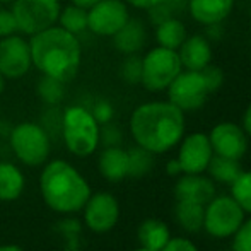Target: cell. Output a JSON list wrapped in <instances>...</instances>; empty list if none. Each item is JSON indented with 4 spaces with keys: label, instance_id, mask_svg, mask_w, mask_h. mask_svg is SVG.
Instances as JSON below:
<instances>
[{
    "label": "cell",
    "instance_id": "2",
    "mask_svg": "<svg viewBox=\"0 0 251 251\" xmlns=\"http://www.w3.org/2000/svg\"><path fill=\"white\" fill-rule=\"evenodd\" d=\"M33 69L67 84L75 79L82 65V45L58 24L29 38Z\"/></svg>",
    "mask_w": 251,
    "mask_h": 251
},
{
    "label": "cell",
    "instance_id": "13",
    "mask_svg": "<svg viewBox=\"0 0 251 251\" xmlns=\"http://www.w3.org/2000/svg\"><path fill=\"white\" fill-rule=\"evenodd\" d=\"M214 151L207 133L195 132L183 137L179 140L178 162L181 166L183 175H201L207 171Z\"/></svg>",
    "mask_w": 251,
    "mask_h": 251
},
{
    "label": "cell",
    "instance_id": "45",
    "mask_svg": "<svg viewBox=\"0 0 251 251\" xmlns=\"http://www.w3.org/2000/svg\"><path fill=\"white\" fill-rule=\"evenodd\" d=\"M14 0H0V5H10Z\"/></svg>",
    "mask_w": 251,
    "mask_h": 251
},
{
    "label": "cell",
    "instance_id": "47",
    "mask_svg": "<svg viewBox=\"0 0 251 251\" xmlns=\"http://www.w3.org/2000/svg\"><path fill=\"white\" fill-rule=\"evenodd\" d=\"M250 26H251V12H250Z\"/></svg>",
    "mask_w": 251,
    "mask_h": 251
},
{
    "label": "cell",
    "instance_id": "32",
    "mask_svg": "<svg viewBox=\"0 0 251 251\" xmlns=\"http://www.w3.org/2000/svg\"><path fill=\"white\" fill-rule=\"evenodd\" d=\"M200 72H201V75H203L210 93H215V91L221 89V86L224 84V72H222L221 67L212 65L210 63V65H207L205 69H201Z\"/></svg>",
    "mask_w": 251,
    "mask_h": 251
},
{
    "label": "cell",
    "instance_id": "1",
    "mask_svg": "<svg viewBox=\"0 0 251 251\" xmlns=\"http://www.w3.org/2000/svg\"><path fill=\"white\" fill-rule=\"evenodd\" d=\"M128 125L135 146L164 154L185 137V113L169 101L142 102L132 111Z\"/></svg>",
    "mask_w": 251,
    "mask_h": 251
},
{
    "label": "cell",
    "instance_id": "19",
    "mask_svg": "<svg viewBox=\"0 0 251 251\" xmlns=\"http://www.w3.org/2000/svg\"><path fill=\"white\" fill-rule=\"evenodd\" d=\"M113 47L116 48L122 55H135L144 48L147 41L146 26L140 19L130 17L128 23L111 38Z\"/></svg>",
    "mask_w": 251,
    "mask_h": 251
},
{
    "label": "cell",
    "instance_id": "41",
    "mask_svg": "<svg viewBox=\"0 0 251 251\" xmlns=\"http://www.w3.org/2000/svg\"><path fill=\"white\" fill-rule=\"evenodd\" d=\"M166 2L169 3V7H171L173 10H179V9H183V7H186L188 0H166Z\"/></svg>",
    "mask_w": 251,
    "mask_h": 251
},
{
    "label": "cell",
    "instance_id": "6",
    "mask_svg": "<svg viewBox=\"0 0 251 251\" xmlns=\"http://www.w3.org/2000/svg\"><path fill=\"white\" fill-rule=\"evenodd\" d=\"M183 70L176 50L164 47L151 48L142 56V79L140 84L151 93H162Z\"/></svg>",
    "mask_w": 251,
    "mask_h": 251
},
{
    "label": "cell",
    "instance_id": "39",
    "mask_svg": "<svg viewBox=\"0 0 251 251\" xmlns=\"http://www.w3.org/2000/svg\"><path fill=\"white\" fill-rule=\"evenodd\" d=\"M166 173H168L169 176H178L181 175V166H179L178 159H171V161L166 164Z\"/></svg>",
    "mask_w": 251,
    "mask_h": 251
},
{
    "label": "cell",
    "instance_id": "3",
    "mask_svg": "<svg viewBox=\"0 0 251 251\" xmlns=\"http://www.w3.org/2000/svg\"><path fill=\"white\" fill-rule=\"evenodd\" d=\"M40 192L48 208L56 214L70 215L84 208L91 197V186L74 164L65 159H53L43 164Z\"/></svg>",
    "mask_w": 251,
    "mask_h": 251
},
{
    "label": "cell",
    "instance_id": "5",
    "mask_svg": "<svg viewBox=\"0 0 251 251\" xmlns=\"http://www.w3.org/2000/svg\"><path fill=\"white\" fill-rule=\"evenodd\" d=\"M9 146L23 164L38 168L50 157L51 137L41 123L21 122L10 128Z\"/></svg>",
    "mask_w": 251,
    "mask_h": 251
},
{
    "label": "cell",
    "instance_id": "14",
    "mask_svg": "<svg viewBox=\"0 0 251 251\" xmlns=\"http://www.w3.org/2000/svg\"><path fill=\"white\" fill-rule=\"evenodd\" d=\"M208 140L214 154L229 159H239L248 151V135L245 128L238 123L222 122L217 123L208 133Z\"/></svg>",
    "mask_w": 251,
    "mask_h": 251
},
{
    "label": "cell",
    "instance_id": "27",
    "mask_svg": "<svg viewBox=\"0 0 251 251\" xmlns=\"http://www.w3.org/2000/svg\"><path fill=\"white\" fill-rule=\"evenodd\" d=\"M128 152V176L132 178H142L147 173H151L154 166V154L140 146H135Z\"/></svg>",
    "mask_w": 251,
    "mask_h": 251
},
{
    "label": "cell",
    "instance_id": "4",
    "mask_svg": "<svg viewBox=\"0 0 251 251\" xmlns=\"http://www.w3.org/2000/svg\"><path fill=\"white\" fill-rule=\"evenodd\" d=\"M100 128L89 108L72 104L63 109L60 118V135L63 146L77 157H89L100 147Z\"/></svg>",
    "mask_w": 251,
    "mask_h": 251
},
{
    "label": "cell",
    "instance_id": "38",
    "mask_svg": "<svg viewBox=\"0 0 251 251\" xmlns=\"http://www.w3.org/2000/svg\"><path fill=\"white\" fill-rule=\"evenodd\" d=\"M208 41H217L222 36V24H214V26H207V33L203 34Z\"/></svg>",
    "mask_w": 251,
    "mask_h": 251
},
{
    "label": "cell",
    "instance_id": "40",
    "mask_svg": "<svg viewBox=\"0 0 251 251\" xmlns=\"http://www.w3.org/2000/svg\"><path fill=\"white\" fill-rule=\"evenodd\" d=\"M243 128H245L246 135L251 137V102L248 104V108H246L245 115H243Z\"/></svg>",
    "mask_w": 251,
    "mask_h": 251
},
{
    "label": "cell",
    "instance_id": "24",
    "mask_svg": "<svg viewBox=\"0 0 251 251\" xmlns=\"http://www.w3.org/2000/svg\"><path fill=\"white\" fill-rule=\"evenodd\" d=\"M243 168L239 161L229 157H222V155L214 154L207 166V173L210 176L212 181L224 183V185H231L239 175H241Z\"/></svg>",
    "mask_w": 251,
    "mask_h": 251
},
{
    "label": "cell",
    "instance_id": "11",
    "mask_svg": "<svg viewBox=\"0 0 251 251\" xmlns=\"http://www.w3.org/2000/svg\"><path fill=\"white\" fill-rule=\"evenodd\" d=\"M33 69L29 38L21 33L0 38V74L5 80L23 79Z\"/></svg>",
    "mask_w": 251,
    "mask_h": 251
},
{
    "label": "cell",
    "instance_id": "35",
    "mask_svg": "<svg viewBox=\"0 0 251 251\" xmlns=\"http://www.w3.org/2000/svg\"><path fill=\"white\" fill-rule=\"evenodd\" d=\"M161 251H200V250L197 248L195 243H192L190 239L178 236V238L169 239V241L166 243V246Z\"/></svg>",
    "mask_w": 251,
    "mask_h": 251
},
{
    "label": "cell",
    "instance_id": "22",
    "mask_svg": "<svg viewBox=\"0 0 251 251\" xmlns=\"http://www.w3.org/2000/svg\"><path fill=\"white\" fill-rule=\"evenodd\" d=\"M186 40V27L178 17H169L155 26V41L159 47L178 50L181 43Z\"/></svg>",
    "mask_w": 251,
    "mask_h": 251
},
{
    "label": "cell",
    "instance_id": "44",
    "mask_svg": "<svg viewBox=\"0 0 251 251\" xmlns=\"http://www.w3.org/2000/svg\"><path fill=\"white\" fill-rule=\"evenodd\" d=\"M5 82H7L5 77H3L2 74H0V94H2L3 91H5Z\"/></svg>",
    "mask_w": 251,
    "mask_h": 251
},
{
    "label": "cell",
    "instance_id": "31",
    "mask_svg": "<svg viewBox=\"0 0 251 251\" xmlns=\"http://www.w3.org/2000/svg\"><path fill=\"white\" fill-rule=\"evenodd\" d=\"M122 130H120L118 125L115 123H104L101 125L100 128V144H102L104 147H115V146H120L122 144Z\"/></svg>",
    "mask_w": 251,
    "mask_h": 251
},
{
    "label": "cell",
    "instance_id": "36",
    "mask_svg": "<svg viewBox=\"0 0 251 251\" xmlns=\"http://www.w3.org/2000/svg\"><path fill=\"white\" fill-rule=\"evenodd\" d=\"M149 12V16H151V21L154 23V26H157L159 23H162V21H166V19H169V17H173V12L175 10L169 7V3L166 2H162V3H159V5H155V7H152L151 10H147Z\"/></svg>",
    "mask_w": 251,
    "mask_h": 251
},
{
    "label": "cell",
    "instance_id": "18",
    "mask_svg": "<svg viewBox=\"0 0 251 251\" xmlns=\"http://www.w3.org/2000/svg\"><path fill=\"white\" fill-rule=\"evenodd\" d=\"M98 169L108 181H122L128 176V152L120 146L104 147L98 159Z\"/></svg>",
    "mask_w": 251,
    "mask_h": 251
},
{
    "label": "cell",
    "instance_id": "29",
    "mask_svg": "<svg viewBox=\"0 0 251 251\" xmlns=\"http://www.w3.org/2000/svg\"><path fill=\"white\" fill-rule=\"evenodd\" d=\"M120 77L128 86H137L142 79V56L125 55V60L120 63Z\"/></svg>",
    "mask_w": 251,
    "mask_h": 251
},
{
    "label": "cell",
    "instance_id": "10",
    "mask_svg": "<svg viewBox=\"0 0 251 251\" xmlns=\"http://www.w3.org/2000/svg\"><path fill=\"white\" fill-rule=\"evenodd\" d=\"M130 17V7L123 0H100L87 9V31L101 38H113Z\"/></svg>",
    "mask_w": 251,
    "mask_h": 251
},
{
    "label": "cell",
    "instance_id": "46",
    "mask_svg": "<svg viewBox=\"0 0 251 251\" xmlns=\"http://www.w3.org/2000/svg\"><path fill=\"white\" fill-rule=\"evenodd\" d=\"M133 251H154V250H147V248H142V246H140V248H137V250H133Z\"/></svg>",
    "mask_w": 251,
    "mask_h": 251
},
{
    "label": "cell",
    "instance_id": "25",
    "mask_svg": "<svg viewBox=\"0 0 251 251\" xmlns=\"http://www.w3.org/2000/svg\"><path fill=\"white\" fill-rule=\"evenodd\" d=\"M56 24L65 31H69L70 34L80 36L87 31V9L75 5V3H69L65 7L62 5Z\"/></svg>",
    "mask_w": 251,
    "mask_h": 251
},
{
    "label": "cell",
    "instance_id": "8",
    "mask_svg": "<svg viewBox=\"0 0 251 251\" xmlns=\"http://www.w3.org/2000/svg\"><path fill=\"white\" fill-rule=\"evenodd\" d=\"M243 222H245V212L231 195H215L205 205L203 229L212 238H231L241 227Z\"/></svg>",
    "mask_w": 251,
    "mask_h": 251
},
{
    "label": "cell",
    "instance_id": "23",
    "mask_svg": "<svg viewBox=\"0 0 251 251\" xmlns=\"http://www.w3.org/2000/svg\"><path fill=\"white\" fill-rule=\"evenodd\" d=\"M203 214L205 205L197 201L178 200L175 207L176 222L185 229L186 232H199L203 229Z\"/></svg>",
    "mask_w": 251,
    "mask_h": 251
},
{
    "label": "cell",
    "instance_id": "26",
    "mask_svg": "<svg viewBox=\"0 0 251 251\" xmlns=\"http://www.w3.org/2000/svg\"><path fill=\"white\" fill-rule=\"evenodd\" d=\"M36 94L45 104L58 106L65 98V84L48 75H41L36 84Z\"/></svg>",
    "mask_w": 251,
    "mask_h": 251
},
{
    "label": "cell",
    "instance_id": "20",
    "mask_svg": "<svg viewBox=\"0 0 251 251\" xmlns=\"http://www.w3.org/2000/svg\"><path fill=\"white\" fill-rule=\"evenodd\" d=\"M24 173L12 162H0V200L14 201L24 192Z\"/></svg>",
    "mask_w": 251,
    "mask_h": 251
},
{
    "label": "cell",
    "instance_id": "16",
    "mask_svg": "<svg viewBox=\"0 0 251 251\" xmlns=\"http://www.w3.org/2000/svg\"><path fill=\"white\" fill-rule=\"evenodd\" d=\"M186 9L195 23L207 27L224 23L234 9V0H188Z\"/></svg>",
    "mask_w": 251,
    "mask_h": 251
},
{
    "label": "cell",
    "instance_id": "17",
    "mask_svg": "<svg viewBox=\"0 0 251 251\" xmlns=\"http://www.w3.org/2000/svg\"><path fill=\"white\" fill-rule=\"evenodd\" d=\"M176 200H188L207 205L215 197V186L203 175H183L175 185Z\"/></svg>",
    "mask_w": 251,
    "mask_h": 251
},
{
    "label": "cell",
    "instance_id": "9",
    "mask_svg": "<svg viewBox=\"0 0 251 251\" xmlns=\"http://www.w3.org/2000/svg\"><path fill=\"white\" fill-rule=\"evenodd\" d=\"M166 93H168V101L173 102L183 113L200 109L207 102L208 94H212L200 70L185 69L169 84Z\"/></svg>",
    "mask_w": 251,
    "mask_h": 251
},
{
    "label": "cell",
    "instance_id": "15",
    "mask_svg": "<svg viewBox=\"0 0 251 251\" xmlns=\"http://www.w3.org/2000/svg\"><path fill=\"white\" fill-rule=\"evenodd\" d=\"M178 56L181 67L185 70H201L212 63V43L203 36V34H193L186 36V40L178 48Z\"/></svg>",
    "mask_w": 251,
    "mask_h": 251
},
{
    "label": "cell",
    "instance_id": "21",
    "mask_svg": "<svg viewBox=\"0 0 251 251\" xmlns=\"http://www.w3.org/2000/svg\"><path fill=\"white\" fill-rule=\"evenodd\" d=\"M137 238H139L142 248L161 251L166 246V243L171 239V231L166 222L159 221V219H147L139 226Z\"/></svg>",
    "mask_w": 251,
    "mask_h": 251
},
{
    "label": "cell",
    "instance_id": "12",
    "mask_svg": "<svg viewBox=\"0 0 251 251\" xmlns=\"http://www.w3.org/2000/svg\"><path fill=\"white\" fill-rule=\"evenodd\" d=\"M80 212H84V222L89 227V231L96 234L109 232L120 219L118 200L108 192L91 193Z\"/></svg>",
    "mask_w": 251,
    "mask_h": 251
},
{
    "label": "cell",
    "instance_id": "43",
    "mask_svg": "<svg viewBox=\"0 0 251 251\" xmlns=\"http://www.w3.org/2000/svg\"><path fill=\"white\" fill-rule=\"evenodd\" d=\"M0 251H24V250L16 245H0Z\"/></svg>",
    "mask_w": 251,
    "mask_h": 251
},
{
    "label": "cell",
    "instance_id": "28",
    "mask_svg": "<svg viewBox=\"0 0 251 251\" xmlns=\"http://www.w3.org/2000/svg\"><path fill=\"white\" fill-rule=\"evenodd\" d=\"M231 197L245 214H251V171H241L231 183Z\"/></svg>",
    "mask_w": 251,
    "mask_h": 251
},
{
    "label": "cell",
    "instance_id": "30",
    "mask_svg": "<svg viewBox=\"0 0 251 251\" xmlns=\"http://www.w3.org/2000/svg\"><path fill=\"white\" fill-rule=\"evenodd\" d=\"M232 251H251V217L245 219L232 236Z\"/></svg>",
    "mask_w": 251,
    "mask_h": 251
},
{
    "label": "cell",
    "instance_id": "34",
    "mask_svg": "<svg viewBox=\"0 0 251 251\" xmlns=\"http://www.w3.org/2000/svg\"><path fill=\"white\" fill-rule=\"evenodd\" d=\"M89 109L100 125L109 123L113 120V116H115V108H113V104L108 100H98Z\"/></svg>",
    "mask_w": 251,
    "mask_h": 251
},
{
    "label": "cell",
    "instance_id": "37",
    "mask_svg": "<svg viewBox=\"0 0 251 251\" xmlns=\"http://www.w3.org/2000/svg\"><path fill=\"white\" fill-rule=\"evenodd\" d=\"M128 7L132 9H137V10H151L152 7L159 5L162 3L164 0H123Z\"/></svg>",
    "mask_w": 251,
    "mask_h": 251
},
{
    "label": "cell",
    "instance_id": "33",
    "mask_svg": "<svg viewBox=\"0 0 251 251\" xmlns=\"http://www.w3.org/2000/svg\"><path fill=\"white\" fill-rule=\"evenodd\" d=\"M16 33H19V29H17V23L12 10H10V7L0 5V38L12 36Z\"/></svg>",
    "mask_w": 251,
    "mask_h": 251
},
{
    "label": "cell",
    "instance_id": "7",
    "mask_svg": "<svg viewBox=\"0 0 251 251\" xmlns=\"http://www.w3.org/2000/svg\"><path fill=\"white\" fill-rule=\"evenodd\" d=\"M17 29L31 38L58 23L62 2L60 0H14L10 3Z\"/></svg>",
    "mask_w": 251,
    "mask_h": 251
},
{
    "label": "cell",
    "instance_id": "42",
    "mask_svg": "<svg viewBox=\"0 0 251 251\" xmlns=\"http://www.w3.org/2000/svg\"><path fill=\"white\" fill-rule=\"evenodd\" d=\"M70 3H75V5H80L84 7V9H89L91 5H94L96 2H100V0H69Z\"/></svg>",
    "mask_w": 251,
    "mask_h": 251
}]
</instances>
